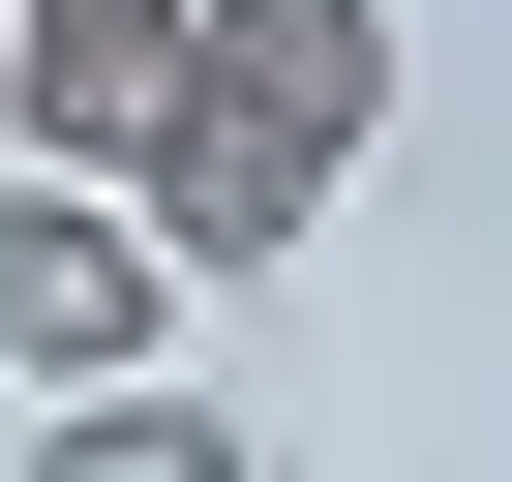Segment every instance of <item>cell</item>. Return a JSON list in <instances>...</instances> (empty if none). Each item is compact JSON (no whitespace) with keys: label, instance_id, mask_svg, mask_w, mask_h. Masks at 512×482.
Segmentation results:
<instances>
[{"label":"cell","instance_id":"6da1fadb","mask_svg":"<svg viewBox=\"0 0 512 482\" xmlns=\"http://www.w3.org/2000/svg\"><path fill=\"white\" fill-rule=\"evenodd\" d=\"M362 151H392V0H211L181 91H151V151H121V211L181 272H302V211Z\"/></svg>","mask_w":512,"mask_h":482},{"label":"cell","instance_id":"7a4b0ae2","mask_svg":"<svg viewBox=\"0 0 512 482\" xmlns=\"http://www.w3.org/2000/svg\"><path fill=\"white\" fill-rule=\"evenodd\" d=\"M181 241L151 211H91V181H31V151H0V392H121V362H181Z\"/></svg>","mask_w":512,"mask_h":482},{"label":"cell","instance_id":"3957f363","mask_svg":"<svg viewBox=\"0 0 512 482\" xmlns=\"http://www.w3.org/2000/svg\"><path fill=\"white\" fill-rule=\"evenodd\" d=\"M181 31H211V0H0V151H31V181H121L151 91H181Z\"/></svg>","mask_w":512,"mask_h":482},{"label":"cell","instance_id":"277c9868","mask_svg":"<svg viewBox=\"0 0 512 482\" xmlns=\"http://www.w3.org/2000/svg\"><path fill=\"white\" fill-rule=\"evenodd\" d=\"M31 482H241V422L181 362H121V392H31Z\"/></svg>","mask_w":512,"mask_h":482}]
</instances>
